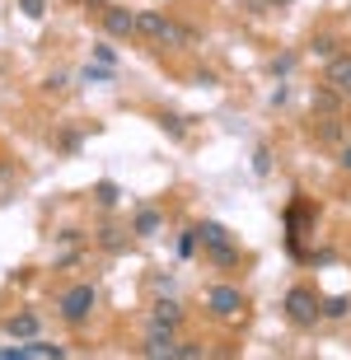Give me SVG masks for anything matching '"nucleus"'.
Segmentation results:
<instances>
[{
    "mask_svg": "<svg viewBox=\"0 0 351 360\" xmlns=\"http://www.w3.org/2000/svg\"><path fill=\"white\" fill-rule=\"evenodd\" d=\"M206 309L216 314V319H225V323H234V319H243V290L239 285H211L206 290Z\"/></svg>",
    "mask_w": 351,
    "mask_h": 360,
    "instance_id": "obj_3",
    "label": "nucleus"
},
{
    "mask_svg": "<svg viewBox=\"0 0 351 360\" xmlns=\"http://www.w3.org/2000/svg\"><path fill=\"white\" fill-rule=\"evenodd\" d=\"M160 229H164V215L155 211V206H141V211H136V220H132L136 239H150V234H160Z\"/></svg>",
    "mask_w": 351,
    "mask_h": 360,
    "instance_id": "obj_10",
    "label": "nucleus"
},
{
    "mask_svg": "<svg viewBox=\"0 0 351 360\" xmlns=\"http://www.w3.org/2000/svg\"><path fill=\"white\" fill-rule=\"evenodd\" d=\"M14 5H19L24 19H42V14H47V0H14Z\"/></svg>",
    "mask_w": 351,
    "mask_h": 360,
    "instance_id": "obj_25",
    "label": "nucleus"
},
{
    "mask_svg": "<svg viewBox=\"0 0 351 360\" xmlns=\"http://www.w3.org/2000/svg\"><path fill=\"white\" fill-rule=\"evenodd\" d=\"M61 150H66V155H75V150H80V136L66 131V136H61Z\"/></svg>",
    "mask_w": 351,
    "mask_h": 360,
    "instance_id": "obj_29",
    "label": "nucleus"
},
{
    "mask_svg": "<svg viewBox=\"0 0 351 360\" xmlns=\"http://www.w3.org/2000/svg\"><path fill=\"white\" fill-rule=\"evenodd\" d=\"M42 84H47V89H52V94H61V89H66V84H70V75H66V70H52V75H47V80H42Z\"/></svg>",
    "mask_w": 351,
    "mask_h": 360,
    "instance_id": "obj_27",
    "label": "nucleus"
},
{
    "mask_svg": "<svg viewBox=\"0 0 351 360\" xmlns=\"http://www.w3.org/2000/svg\"><path fill=\"white\" fill-rule=\"evenodd\" d=\"M197 239H202V248H211V243H225V239H234V234L220 225V220H202V225H197Z\"/></svg>",
    "mask_w": 351,
    "mask_h": 360,
    "instance_id": "obj_15",
    "label": "nucleus"
},
{
    "mask_svg": "<svg viewBox=\"0 0 351 360\" xmlns=\"http://www.w3.org/2000/svg\"><path fill=\"white\" fill-rule=\"evenodd\" d=\"M272 5H291V0H272Z\"/></svg>",
    "mask_w": 351,
    "mask_h": 360,
    "instance_id": "obj_32",
    "label": "nucleus"
},
{
    "mask_svg": "<svg viewBox=\"0 0 351 360\" xmlns=\"http://www.w3.org/2000/svg\"><path fill=\"white\" fill-rule=\"evenodd\" d=\"M253 174H257V178H267V174H272V150H267V146H257V150H253Z\"/></svg>",
    "mask_w": 351,
    "mask_h": 360,
    "instance_id": "obj_23",
    "label": "nucleus"
},
{
    "mask_svg": "<svg viewBox=\"0 0 351 360\" xmlns=\"http://www.w3.org/2000/svg\"><path fill=\"white\" fill-rule=\"evenodd\" d=\"M160 131H169L174 136V141H183V136H188V117H178V112H160Z\"/></svg>",
    "mask_w": 351,
    "mask_h": 360,
    "instance_id": "obj_18",
    "label": "nucleus"
},
{
    "mask_svg": "<svg viewBox=\"0 0 351 360\" xmlns=\"http://www.w3.org/2000/svg\"><path fill=\"white\" fill-rule=\"evenodd\" d=\"M94 239H98V248H108V253H117L122 243H127V229H117V225H103V229L94 234Z\"/></svg>",
    "mask_w": 351,
    "mask_h": 360,
    "instance_id": "obj_17",
    "label": "nucleus"
},
{
    "mask_svg": "<svg viewBox=\"0 0 351 360\" xmlns=\"http://www.w3.org/2000/svg\"><path fill=\"white\" fill-rule=\"evenodd\" d=\"M338 47H342V42L333 38V33H314V38H309V52L319 56V61H333V56H338Z\"/></svg>",
    "mask_w": 351,
    "mask_h": 360,
    "instance_id": "obj_16",
    "label": "nucleus"
},
{
    "mask_svg": "<svg viewBox=\"0 0 351 360\" xmlns=\"http://www.w3.org/2000/svg\"><path fill=\"white\" fill-rule=\"evenodd\" d=\"M314 136H319L324 146H342V136H347V127H342V117H324L319 127H314Z\"/></svg>",
    "mask_w": 351,
    "mask_h": 360,
    "instance_id": "obj_14",
    "label": "nucleus"
},
{
    "mask_svg": "<svg viewBox=\"0 0 351 360\" xmlns=\"http://www.w3.org/2000/svg\"><path fill=\"white\" fill-rule=\"evenodd\" d=\"M98 24H103L108 38H136V10H127V5H103Z\"/></svg>",
    "mask_w": 351,
    "mask_h": 360,
    "instance_id": "obj_4",
    "label": "nucleus"
},
{
    "mask_svg": "<svg viewBox=\"0 0 351 360\" xmlns=\"http://www.w3.org/2000/svg\"><path fill=\"white\" fill-rule=\"evenodd\" d=\"M206 257H211V267H220V271H234V267H239V243H234V239H225V243H211V248H206Z\"/></svg>",
    "mask_w": 351,
    "mask_h": 360,
    "instance_id": "obj_9",
    "label": "nucleus"
},
{
    "mask_svg": "<svg viewBox=\"0 0 351 360\" xmlns=\"http://www.w3.org/2000/svg\"><path fill=\"white\" fill-rule=\"evenodd\" d=\"M5 333H10L14 342H28V337H38V314H14V319L5 323Z\"/></svg>",
    "mask_w": 351,
    "mask_h": 360,
    "instance_id": "obj_13",
    "label": "nucleus"
},
{
    "mask_svg": "<svg viewBox=\"0 0 351 360\" xmlns=\"http://www.w3.org/2000/svg\"><path fill=\"white\" fill-rule=\"evenodd\" d=\"M338 164H342V169H347V174H351V141H347V146L338 150Z\"/></svg>",
    "mask_w": 351,
    "mask_h": 360,
    "instance_id": "obj_30",
    "label": "nucleus"
},
{
    "mask_svg": "<svg viewBox=\"0 0 351 360\" xmlns=\"http://www.w3.org/2000/svg\"><path fill=\"white\" fill-rule=\"evenodd\" d=\"M347 314H351L347 295H328V300H324V319H347Z\"/></svg>",
    "mask_w": 351,
    "mask_h": 360,
    "instance_id": "obj_20",
    "label": "nucleus"
},
{
    "mask_svg": "<svg viewBox=\"0 0 351 360\" xmlns=\"http://www.w3.org/2000/svg\"><path fill=\"white\" fill-rule=\"evenodd\" d=\"M80 84H113V66H84Z\"/></svg>",
    "mask_w": 351,
    "mask_h": 360,
    "instance_id": "obj_21",
    "label": "nucleus"
},
{
    "mask_svg": "<svg viewBox=\"0 0 351 360\" xmlns=\"http://www.w3.org/2000/svg\"><path fill=\"white\" fill-rule=\"evenodd\" d=\"M94 61L98 66H117V52H113L108 42H94Z\"/></svg>",
    "mask_w": 351,
    "mask_h": 360,
    "instance_id": "obj_26",
    "label": "nucleus"
},
{
    "mask_svg": "<svg viewBox=\"0 0 351 360\" xmlns=\"http://www.w3.org/2000/svg\"><path fill=\"white\" fill-rule=\"evenodd\" d=\"M174 356H183V360H197L202 356V342H178V351Z\"/></svg>",
    "mask_w": 351,
    "mask_h": 360,
    "instance_id": "obj_28",
    "label": "nucleus"
},
{
    "mask_svg": "<svg viewBox=\"0 0 351 360\" xmlns=\"http://www.w3.org/2000/svg\"><path fill=\"white\" fill-rule=\"evenodd\" d=\"M267 5H272V0H248V10H253V14H267Z\"/></svg>",
    "mask_w": 351,
    "mask_h": 360,
    "instance_id": "obj_31",
    "label": "nucleus"
},
{
    "mask_svg": "<svg viewBox=\"0 0 351 360\" xmlns=\"http://www.w3.org/2000/svg\"><path fill=\"white\" fill-rule=\"evenodd\" d=\"M94 304H98V295H94V285L89 281H80V285H70V290H61V300H56V314L70 323V328H80L89 314H94Z\"/></svg>",
    "mask_w": 351,
    "mask_h": 360,
    "instance_id": "obj_2",
    "label": "nucleus"
},
{
    "mask_svg": "<svg viewBox=\"0 0 351 360\" xmlns=\"http://www.w3.org/2000/svg\"><path fill=\"white\" fill-rule=\"evenodd\" d=\"M24 356H38V360L52 356V360H61V356H66V347H56V342H42V337H28L24 347H19V360H24Z\"/></svg>",
    "mask_w": 351,
    "mask_h": 360,
    "instance_id": "obj_12",
    "label": "nucleus"
},
{
    "mask_svg": "<svg viewBox=\"0 0 351 360\" xmlns=\"http://www.w3.org/2000/svg\"><path fill=\"white\" fill-rule=\"evenodd\" d=\"M141 351H146V356H155V360H169V356H174V351H178V337H174V328H155V323H150V337H146V347H141Z\"/></svg>",
    "mask_w": 351,
    "mask_h": 360,
    "instance_id": "obj_6",
    "label": "nucleus"
},
{
    "mask_svg": "<svg viewBox=\"0 0 351 360\" xmlns=\"http://www.w3.org/2000/svg\"><path fill=\"white\" fill-rule=\"evenodd\" d=\"M328 84H333L342 98H351V52H338L328 61Z\"/></svg>",
    "mask_w": 351,
    "mask_h": 360,
    "instance_id": "obj_7",
    "label": "nucleus"
},
{
    "mask_svg": "<svg viewBox=\"0 0 351 360\" xmlns=\"http://www.w3.org/2000/svg\"><path fill=\"white\" fill-rule=\"evenodd\" d=\"M197 243H202V239H197V225L183 229V234H178V257H192V253H197Z\"/></svg>",
    "mask_w": 351,
    "mask_h": 360,
    "instance_id": "obj_22",
    "label": "nucleus"
},
{
    "mask_svg": "<svg viewBox=\"0 0 351 360\" xmlns=\"http://www.w3.org/2000/svg\"><path fill=\"white\" fill-rule=\"evenodd\" d=\"M338 108H342V94L333 89V84H314V89H309V112L338 117Z\"/></svg>",
    "mask_w": 351,
    "mask_h": 360,
    "instance_id": "obj_8",
    "label": "nucleus"
},
{
    "mask_svg": "<svg viewBox=\"0 0 351 360\" xmlns=\"http://www.w3.org/2000/svg\"><path fill=\"white\" fill-rule=\"evenodd\" d=\"M94 201H98V206H108V211H113V206H117V201H122V187L103 178V183H94Z\"/></svg>",
    "mask_w": 351,
    "mask_h": 360,
    "instance_id": "obj_19",
    "label": "nucleus"
},
{
    "mask_svg": "<svg viewBox=\"0 0 351 360\" xmlns=\"http://www.w3.org/2000/svg\"><path fill=\"white\" fill-rule=\"evenodd\" d=\"M155 314H150V323H155V328H178V323H183V304H178V300H155Z\"/></svg>",
    "mask_w": 351,
    "mask_h": 360,
    "instance_id": "obj_11",
    "label": "nucleus"
},
{
    "mask_svg": "<svg viewBox=\"0 0 351 360\" xmlns=\"http://www.w3.org/2000/svg\"><path fill=\"white\" fill-rule=\"evenodd\" d=\"M281 309H286V319L295 323V328H314V323L324 319V295H314L309 285H291Z\"/></svg>",
    "mask_w": 351,
    "mask_h": 360,
    "instance_id": "obj_1",
    "label": "nucleus"
},
{
    "mask_svg": "<svg viewBox=\"0 0 351 360\" xmlns=\"http://www.w3.org/2000/svg\"><path fill=\"white\" fill-rule=\"evenodd\" d=\"M291 70H295V52H281L276 61H272V75H276V80H286Z\"/></svg>",
    "mask_w": 351,
    "mask_h": 360,
    "instance_id": "obj_24",
    "label": "nucleus"
},
{
    "mask_svg": "<svg viewBox=\"0 0 351 360\" xmlns=\"http://www.w3.org/2000/svg\"><path fill=\"white\" fill-rule=\"evenodd\" d=\"M164 28H169V14H160V10H136V38L164 42Z\"/></svg>",
    "mask_w": 351,
    "mask_h": 360,
    "instance_id": "obj_5",
    "label": "nucleus"
},
{
    "mask_svg": "<svg viewBox=\"0 0 351 360\" xmlns=\"http://www.w3.org/2000/svg\"><path fill=\"white\" fill-rule=\"evenodd\" d=\"M0 75H5V66H0Z\"/></svg>",
    "mask_w": 351,
    "mask_h": 360,
    "instance_id": "obj_33",
    "label": "nucleus"
}]
</instances>
